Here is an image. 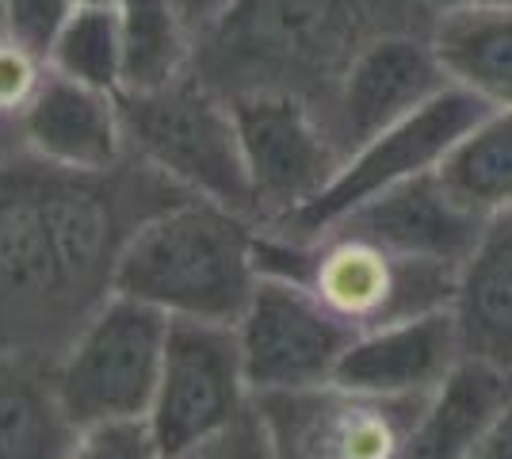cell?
<instances>
[{
    "label": "cell",
    "mask_w": 512,
    "mask_h": 459,
    "mask_svg": "<svg viewBox=\"0 0 512 459\" xmlns=\"http://www.w3.org/2000/svg\"><path fill=\"white\" fill-rule=\"evenodd\" d=\"M398 8L417 12L409 0H234L199 35L195 73L226 96L295 92L325 119L329 96L356 50L379 31L413 27L394 20Z\"/></svg>",
    "instance_id": "obj_2"
},
{
    "label": "cell",
    "mask_w": 512,
    "mask_h": 459,
    "mask_svg": "<svg viewBox=\"0 0 512 459\" xmlns=\"http://www.w3.org/2000/svg\"><path fill=\"white\" fill-rule=\"evenodd\" d=\"M428 39L451 85L486 108H512V8H451L428 20Z\"/></svg>",
    "instance_id": "obj_19"
},
{
    "label": "cell",
    "mask_w": 512,
    "mask_h": 459,
    "mask_svg": "<svg viewBox=\"0 0 512 459\" xmlns=\"http://www.w3.org/2000/svg\"><path fill=\"white\" fill-rule=\"evenodd\" d=\"M123 92H153L195 69V31L172 0H115Z\"/></svg>",
    "instance_id": "obj_20"
},
{
    "label": "cell",
    "mask_w": 512,
    "mask_h": 459,
    "mask_svg": "<svg viewBox=\"0 0 512 459\" xmlns=\"http://www.w3.org/2000/svg\"><path fill=\"white\" fill-rule=\"evenodd\" d=\"M169 318L115 291L54 360L77 425L150 417Z\"/></svg>",
    "instance_id": "obj_6"
},
{
    "label": "cell",
    "mask_w": 512,
    "mask_h": 459,
    "mask_svg": "<svg viewBox=\"0 0 512 459\" xmlns=\"http://www.w3.org/2000/svg\"><path fill=\"white\" fill-rule=\"evenodd\" d=\"M172 4H176V12L188 20V27L195 31V39H199V35H207L214 23L230 12L234 0H172Z\"/></svg>",
    "instance_id": "obj_27"
},
{
    "label": "cell",
    "mask_w": 512,
    "mask_h": 459,
    "mask_svg": "<svg viewBox=\"0 0 512 459\" xmlns=\"http://www.w3.org/2000/svg\"><path fill=\"white\" fill-rule=\"evenodd\" d=\"M486 111L490 108L478 96H470L467 88L448 85L440 96H432L425 108L398 119L394 127H386L348 153L318 199H310L291 219L276 222V226H260V230H272L283 238H314L341 215H348L352 207H360L363 199L379 196L394 184H406L413 176L436 173L451 146Z\"/></svg>",
    "instance_id": "obj_7"
},
{
    "label": "cell",
    "mask_w": 512,
    "mask_h": 459,
    "mask_svg": "<svg viewBox=\"0 0 512 459\" xmlns=\"http://www.w3.org/2000/svg\"><path fill=\"white\" fill-rule=\"evenodd\" d=\"M234 329L253 398L333 383L344 352L360 337L302 284L272 272H260Z\"/></svg>",
    "instance_id": "obj_8"
},
{
    "label": "cell",
    "mask_w": 512,
    "mask_h": 459,
    "mask_svg": "<svg viewBox=\"0 0 512 459\" xmlns=\"http://www.w3.org/2000/svg\"><path fill=\"white\" fill-rule=\"evenodd\" d=\"M279 459H402L425 398H383L341 383L253 398Z\"/></svg>",
    "instance_id": "obj_10"
},
{
    "label": "cell",
    "mask_w": 512,
    "mask_h": 459,
    "mask_svg": "<svg viewBox=\"0 0 512 459\" xmlns=\"http://www.w3.org/2000/svg\"><path fill=\"white\" fill-rule=\"evenodd\" d=\"M165 459H279L268 421L260 417L256 402L230 425L214 429L211 437H199L176 452H165Z\"/></svg>",
    "instance_id": "obj_24"
},
{
    "label": "cell",
    "mask_w": 512,
    "mask_h": 459,
    "mask_svg": "<svg viewBox=\"0 0 512 459\" xmlns=\"http://www.w3.org/2000/svg\"><path fill=\"white\" fill-rule=\"evenodd\" d=\"M184 196L138 157L104 173L27 150L0 157V349L58 360L115 295L134 230Z\"/></svg>",
    "instance_id": "obj_1"
},
{
    "label": "cell",
    "mask_w": 512,
    "mask_h": 459,
    "mask_svg": "<svg viewBox=\"0 0 512 459\" xmlns=\"http://www.w3.org/2000/svg\"><path fill=\"white\" fill-rule=\"evenodd\" d=\"M260 222L199 196L146 219L123 249L115 291L165 318L237 326L260 280Z\"/></svg>",
    "instance_id": "obj_3"
},
{
    "label": "cell",
    "mask_w": 512,
    "mask_h": 459,
    "mask_svg": "<svg viewBox=\"0 0 512 459\" xmlns=\"http://www.w3.org/2000/svg\"><path fill=\"white\" fill-rule=\"evenodd\" d=\"M77 4H115V0H77Z\"/></svg>",
    "instance_id": "obj_29"
},
{
    "label": "cell",
    "mask_w": 512,
    "mask_h": 459,
    "mask_svg": "<svg viewBox=\"0 0 512 459\" xmlns=\"http://www.w3.org/2000/svg\"><path fill=\"white\" fill-rule=\"evenodd\" d=\"M451 314L463 356L512 372V211L486 219L478 245L459 264Z\"/></svg>",
    "instance_id": "obj_17"
},
{
    "label": "cell",
    "mask_w": 512,
    "mask_h": 459,
    "mask_svg": "<svg viewBox=\"0 0 512 459\" xmlns=\"http://www.w3.org/2000/svg\"><path fill=\"white\" fill-rule=\"evenodd\" d=\"M69 459H165L150 417H119L81 425Z\"/></svg>",
    "instance_id": "obj_23"
},
{
    "label": "cell",
    "mask_w": 512,
    "mask_h": 459,
    "mask_svg": "<svg viewBox=\"0 0 512 459\" xmlns=\"http://www.w3.org/2000/svg\"><path fill=\"white\" fill-rule=\"evenodd\" d=\"M253 406V387L241 360L234 326L169 318L150 425L161 448L176 452L214 429L230 425Z\"/></svg>",
    "instance_id": "obj_11"
},
{
    "label": "cell",
    "mask_w": 512,
    "mask_h": 459,
    "mask_svg": "<svg viewBox=\"0 0 512 459\" xmlns=\"http://www.w3.org/2000/svg\"><path fill=\"white\" fill-rule=\"evenodd\" d=\"M425 20L436 12H451V8H512V0H409Z\"/></svg>",
    "instance_id": "obj_28"
},
{
    "label": "cell",
    "mask_w": 512,
    "mask_h": 459,
    "mask_svg": "<svg viewBox=\"0 0 512 459\" xmlns=\"http://www.w3.org/2000/svg\"><path fill=\"white\" fill-rule=\"evenodd\" d=\"M77 433L54 360L0 349V459H69Z\"/></svg>",
    "instance_id": "obj_16"
},
{
    "label": "cell",
    "mask_w": 512,
    "mask_h": 459,
    "mask_svg": "<svg viewBox=\"0 0 512 459\" xmlns=\"http://www.w3.org/2000/svg\"><path fill=\"white\" fill-rule=\"evenodd\" d=\"M119 104L130 157L169 176L188 196L211 199L256 219L237 111L226 92L192 69L153 92H119Z\"/></svg>",
    "instance_id": "obj_5"
},
{
    "label": "cell",
    "mask_w": 512,
    "mask_h": 459,
    "mask_svg": "<svg viewBox=\"0 0 512 459\" xmlns=\"http://www.w3.org/2000/svg\"><path fill=\"white\" fill-rule=\"evenodd\" d=\"M50 73L77 85L123 92V39L115 4H77L46 54Z\"/></svg>",
    "instance_id": "obj_22"
},
{
    "label": "cell",
    "mask_w": 512,
    "mask_h": 459,
    "mask_svg": "<svg viewBox=\"0 0 512 459\" xmlns=\"http://www.w3.org/2000/svg\"><path fill=\"white\" fill-rule=\"evenodd\" d=\"M482 226L486 219L470 215L463 203H455L448 188L440 184V176L425 173L363 199L360 207H352L325 230H341L406 257L459 268L482 238Z\"/></svg>",
    "instance_id": "obj_13"
},
{
    "label": "cell",
    "mask_w": 512,
    "mask_h": 459,
    "mask_svg": "<svg viewBox=\"0 0 512 459\" xmlns=\"http://www.w3.org/2000/svg\"><path fill=\"white\" fill-rule=\"evenodd\" d=\"M23 150L65 169H115L130 157L119 92L77 85L50 73L23 119Z\"/></svg>",
    "instance_id": "obj_15"
},
{
    "label": "cell",
    "mask_w": 512,
    "mask_h": 459,
    "mask_svg": "<svg viewBox=\"0 0 512 459\" xmlns=\"http://www.w3.org/2000/svg\"><path fill=\"white\" fill-rule=\"evenodd\" d=\"M0 31H4V20H0ZM0 157H8V153H4V150H0Z\"/></svg>",
    "instance_id": "obj_30"
},
{
    "label": "cell",
    "mask_w": 512,
    "mask_h": 459,
    "mask_svg": "<svg viewBox=\"0 0 512 459\" xmlns=\"http://www.w3.org/2000/svg\"><path fill=\"white\" fill-rule=\"evenodd\" d=\"M256 261L260 272L302 284L356 333L444 310L451 306L459 276L451 264L406 257L341 230H321L314 238L260 230Z\"/></svg>",
    "instance_id": "obj_4"
},
{
    "label": "cell",
    "mask_w": 512,
    "mask_h": 459,
    "mask_svg": "<svg viewBox=\"0 0 512 459\" xmlns=\"http://www.w3.org/2000/svg\"><path fill=\"white\" fill-rule=\"evenodd\" d=\"M463 360L451 306L367 329L344 352L333 383L383 398H428Z\"/></svg>",
    "instance_id": "obj_14"
},
{
    "label": "cell",
    "mask_w": 512,
    "mask_h": 459,
    "mask_svg": "<svg viewBox=\"0 0 512 459\" xmlns=\"http://www.w3.org/2000/svg\"><path fill=\"white\" fill-rule=\"evenodd\" d=\"M230 100L253 180L256 222L276 226L329 188L344 153L321 111L295 92H241Z\"/></svg>",
    "instance_id": "obj_9"
},
{
    "label": "cell",
    "mask_w": 512,
    "mask_h": 459,
    "mask_svg": "<svg viewBox=\"0 0 512 459\" xmlns=\"http://www.w3.org/2000/svg\"><path fill=\"white\" fill-rule=\"evenodd\" d=\"M467 459H512V398L501 410V417L490 425V433L474 444V452Z\"/></svg>",
    "instance_id": "obj_26"
},
{
    "label": "cell",
    "mask_w": 512,
    "mask_h": 459,
    "mask_svg": "<svg viewBox=\"0 0 512 459\" xmlns=\"http://www.w3.org/2000/svg\"><path fill=\"white\" fill-rule=\"evenodd\" d=\"M73 8L77 0H0V20L12 39H20L23 46L39 50L46 58L65 20L73 16Z\"/></svg>",
    "instance_id": "obj_25"
},
{
    "label": "cell",
    "mask_w": 512,
    "mask_h": 459,
    "mask_svg": "<svg viewBox=\"0 0 512 459\" xmlns=\"http://www.w3.org/2000/svg\"><path fill=\"white\" fill-rule=\"evenodd\" d=\"M448 85L428 27H390L367 39L348 62L329 96L325 127L348 157L367 138L425 108Z\"/></svg>",
    "instance_id": "obj_12"
},
{
    "label": "cell",
    "mask_w": 512,
    "mask_h": 459,
    "mask_svg": "<svg viewBox=\"0 0 512 459\" xmlns=\"http://www.w3.org/2000/svg\"><path fill=\"white\" fill-rule=\"evenodd\" d=\"M440 184L470 215L512 211V108H490L440 161Z\"/></svg>",
    "instance_id": "obj_21"
},
{
    "label": "cell",
    "mask_w": 512,
    "mask_h": 459,
    "mask_svg": "<svg viewBox=\"0 0 512 459\" xmlns=\"http://www.w3.org/2000/svg\"><path fill=\"white\" fill-rule=\"evenodd\" d=\"M512 398V372L463 356L425 398L402 459H467Z\"/></svg>",
    "instance_id": "obj_18"
}]
</instances>
